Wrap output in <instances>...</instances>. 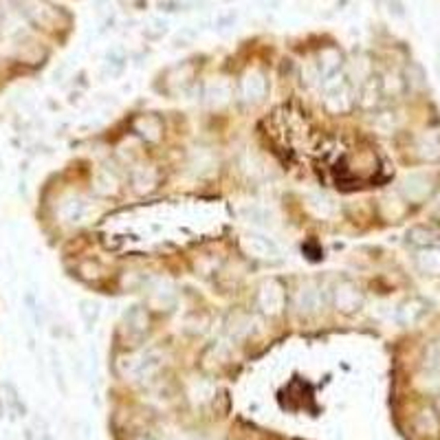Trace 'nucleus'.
<instances>
[{
    "label": "nucleus",
    "mask_w": 440,
    "mask_h": 440,
    "mask_svg": "<svg viewBox=\"0 0 440 440\" xmlns=\"http://www.w3.org/2000/svg\"><path fill=\"white\" fill-rule=\"evenodd\" d=\"M416 267L427 275H440V246H427L416 256Z\"/></svg>",
    "instance_id": "nucleus-13"
},
{
    "label": "nucleus",
    "mask_w": 440,
    "mask_h": 440,
    "mask_svg": "<svg viewBox=\"0 0 440 440\" xmlns=\"http://www.w3.org/2000/svg\"><path fill=\"white\" fill-rule=\"evenodd\" d=\"M5 414V407H3V401H0V416Z\"/></svg>",
    "instance_id": "nucleus-27"
},
{
    "label": "nucleus",
    "mask_w": 440,
    "mask_h": 440,
    "mask_svg": "<svg viewBox=\"0 0 440 440\" xmlns=\"http://www.w3.org/2000/svg\"><path fill=\"white\" fill-rule=\"evenodd\" d=\"M284 286L280 280H267L258 291V308L269 317L280 315L284 308Z\"/></svg>",
    "instance_id": "nucleus-2"
},
{
    "label": "nucleus",
    "mask_w": 440,
    "mask_h": 440,
    "mask_svg": "<svg viewBox=\"0 0 440 440\" xmlns=\"http://www.w3.org/2000/svg\"><path fill=\"white\" fill-rule=\"evenodd\" d=\"M174 301H176V293L168 282H157L152 288H150V304L155 308H159V311L170 308V306H174Z\"/></svg>",
    "instance_id": "nucleus-11"
},
{
    "label": "nucleus",
    "mask_w": 440,
    "mask_h": 440,
    "mask_svg": "<svg viewBox=\"0 0 440 440\" xmlns=\"http://www.w3.org/2000/svg\"><path fill=\"white\" fill-rule=\"evenodd\" d=\"M51 366H53V372H55V381H58L60 385V390L62 394L68 392L66 388V381H64V372H62V366H60V359H58V354H55V350H51Z\"/></svg>",
    "instance_id": "nucleus-24"
},
{
    "label": "nucleus",
    "mask_w": 440,
    "mask_h": 440,
    "mask_svg": "<svg viewBox=\"0 0 440 440\" xmlns=\"http://www.w3.org/2000/svg\"><path fill=\"white\" fill-rule=\"evenodd\" d=\"M339 66H341V53L335 51V49H326L322 51L320 55V66H317V71H320V79H330V77H335L337 71H339Z\"/></svg>",
    "instance_id": "nucleus-14"
},
{
    "label": "nucleus",
    "mask_w": 440,
    "mask_h": 440,
    "mask_svg": "<svg viewBox=\"0 0 440 440\" xmlns=\"http://www.w3.org/2000/svg\"><path fill=\"white\" fill-rule=\"evenodd\" d=\"M231 337L233 339H242V337H246L251 333V320L246 317V315H236V317H233V322H231Z\"/></svg>",
    "instance_id": "nucleus-22"
},
{
    "label": "nucleus",
    "mask_w": 440,
    "mask_h": 440,
    "mask_svg": "<svg viewBox=\"0 0 440 440\" xmlns=\"http://www.w3.org/2000/svg\"><path fill=\"white\" fill-rule=\"evenodd\" d=\"M242 216L249 220V223L260 225V227L271 225V214L267 210H262V207H258V205H251V207H242Z\"/></svg>",
    "instance_id": "nucleus-21"
},
{
    "label": "nucleus",
    "mask_w": 440,
    "mask_h": 440,
    "mask_svg": "<svg viewBox=\"0 0 440 440\" xmlns=\"http://www.w3.org/2000/svg\"><path fill=\"white\" fill-rule=\"evenodd\" d=\"M62 218L68 220V223H84L86 216L91 214V203H86L84 198H68L64 205H62V210H60Z\"/></svg>",
    "instance_id": "nucleus-9"
},
{
    "label": "nucleus",
    "mask_w": 440,
    "mask_h": 440,
    "mask_svg": "<svg viewBox=\"0 0 440 440\" xmlns=\"http://www.w3.org/2000/svg\"><path fill=\"white\" fill-rule=\"evenodd\" d=\"M430 216L440 220V191H436V196L432 198V205H430Z\"/></svg>",
    "instance_id": "nucleus-26"
},
{
    "label": "nucleus",
    "mask_w": 440,
    "mask_h": 440,
    "mask_svg": "<svg viewBox=\"0 0 440 440\" xmlns=\"http://www.w3.org/2000/svg\"><path fill=\"white\" fill-rule=\"evenodd\" d=\"M242 249L249 256L260 258V260H278V256H280V246L275 244L269 236H265V233H258V231L244 233V236H242Z\"/></svg>",
    "instance_id": "nucleus-4"
},
{
    "label": "nucleus",
    "mask_w": 440,
    "mask_h": 440,
    "mask_svg": "<svg viewBox=\"0 0 440 440\" xmlns=\"http://www.w3.org/2000/svg\"><path fill=\"white\" fill-rule=\"evenodd\" d=\"M5 388V392H7V396H5V401L9 403V407L13 409V411H18V416H24V411H26V407H24V403L20 401V394H18V390L13 388L11 383H5L3 385Z\"/></svg>",
    "instance_id": "nucleus-23"
},
{
    "label": "nucleus",
    "mask_w": 440,
    "mask_h": 440,
    "mask_svg": "<svg viewBox=\"0 0 440 440\" xmlns=\"http://www.w3.org/2000/svg\"><path fill=\"white\" fill-rule=\"evenodd\" d=\"M134 130L139 132L146 141H159V136H161V132H163L161 121H159L157 117H152V115H143V117L136 119Z\"/></svg>",
    "instance_id": "nucleus-16"
},
{
    "label": "nucleus",
    "mask_w": 440,
    "mask_h": 440,
    "mask_svg": "<svg viewBox=\"0 0 440 440\" xmlns=\"http://www.w3.org/2000/svg\"><path fill=\"white\" fill-rule=\"evenodd\" d=\"M123 324H126L128 333H132V335H136V337H141V335H146L148 324H150L148 313H146L141 306H130V308L126 311V315H123Z\"/></svg>",
    "instance_id": "nucleus-12"
},
{
    "label": "nucleus",
    "mask_w": 440,
    "mask_h": 440,
    "mask_svg": "<svg viewBox=\"0 0 440 440\" xmlns=\"http://www.w3.org/2000/svg\"><path fill=\"white\" fill-rule=\"evenodd\" d=\"M79 317L86 324V333H91V330L95 328V324H97V320H100V304L97 301L81 299L79 301Z\"/></svg>",
    "instance_id": "nucleus-17"
},
{
    "label": "nucleus",
    "mask_w": 440,
    "mask_h": 440,
    "mask_svg": "<svg viewBox=\"0 0 440 440\" xmlns=\"http://www.w3.org/2000/svg\"><path fill=\"white\" fill-rule=\"evenodd\" d=\"M324 91H326V106L333 110V113H348L352 108L354 97L346 79L330 77L324 81Z\"/></svg>",
    "instance_id": "nucleus-1"
},
{
    "label": "nucleus",
    "mask_w": 440,
    "mask_h": 440,
    "mask_svg": "<svg viewBox=\"0 0 440 440\" xmlns=\"http://www.w3.org/2000/svg\"><path fill=\"white\" fill-rule=\"evenodd\" d=\"M320 299H322V291L315 282H304L299 286L297 297H295V306L299 311V315H313L320 308Z\"/></svg>",
    "instance_id": "nucleus-6"
},
{
    "label": "nucleus",
    "mask_w": 440,
    "mask_h": 440,
    "mask_svg": "<svg viewBox=\"0 0 440 440\" xmlns=\"http://www.w3.org/2000/svg\"><path fill=\"white\" fill-rule=\"evenodd\" d=\"M401 189H403V194H405L407 201L418 203L423 198H427V194L432 191V178L427 174H418V172L409 174V176L403 178Z\"/></svg>",
    "instance_id": "nucleus-5"
},
{
    "label": "nucleus",
    "mask_w": 440,
    "mask_h": 440,
    "mask_svg": "<svg viewBox=\"0 0 440 440\" xmlns=\"http://www.w3.org/2000/svg\"><path fill=\"white\" fill-rule=\"evenodd\" d=\"M333 295H335V306H337V311L343 313V315H350L354 311H359L361 304H363L361 288L356 286L352 280H341V282H337Z\"/></svg>",
    "instance_id": "nucleus-3"
},
{
    "label": "nucleus",
    "mask_w": 440,
    "mask_h": 440,
    "mask_svg": "<svg viewBox=\"0 0 440 440\" xmlns=\"http://www.w3.org/2000/svg\"><path fill=\"white\" fill-rule=\"evenodd\" d=\"M383 95V84L377 79V77H368L361 81V88H359V102L361 106L370 108L375 106L379 102V97Z\"/></svg>",
    "instance_id": "nucleus-15"
},
{
    "label": "nucleus",
    "mask_w": 440,
    "mask_h": 440,
    "mask_svg": "<svg viewBox=\"0 0 440 440\" xmlns=\"http://www.w3.org/2000/svg\"><path fill=\"white\" fill-rule=\"evenodd\" d=\"M407 242L418 246V249H427L440 242V231L434 225H416L407 231Z\"/></svg>",
    "instance_id": "nucleus-8"
},
{
    "label": "nucleus",
    "mask_w": 440,
    "mask_h": 440,
    "mask_svg": "<svg viewBox=\"0 0 440 440\" xmlns=\"http://www.w3.org/2000/svg\"><path fill=\"white\" fill-rule=\"evenodd\" d=\"M311 205L313 207H317V214H322V216H328V214H333V205H330V201L328 198H324V196H311Z\"/></svg>",
    "instance_id": "nucleus-25"
},
{
    "label": "nucleus",
    "mask_w": 440,
    "mask_h": 440,
    "mask_svg": "<svg viewBox=\"0 0 440 440\" xmlns=\"http://www.w3.org/2000/svg\"><path fill=\"white\" fill-rule=\"evenodd\" d=\"M240 91H242V97L246 102H260L267 95V79H265V75L260 71H249L242 79Z\"/></svg>",
    "instance_id": "nucleus-7"
},
{
    "label": "nucleus",
    "mask_w": 440,
    "mask_h": 440,
    "mask_svg": "<svg viewBox=\"0 0 440 440\" xmlns=\"http://www.w3.org/2000/svg\"><path fill=\"white\" fill-rule=\"evenodd\" d=\"M132 185L136 191H148V189H152L155 185V172L152 170H146V168H136L132 172Z\"/></svg>",
    "instance_id": "nucleus-20"
},
{
    "label": "nucleus",
    "mask_w": 440,
    "mask_h": 440,
    "mask_svg": "<svg viewBox=\"0 0 440 440\" xmlns=\"http://www.w3.org/2000/svg\"><path fill=\"white\" fill-rule=\"evenodd\" d=\"M418 152H421L423 159H427V161L440 159V139L434 134L423 136V139L418 141Z\"/></svg>",
    "instance_id": "nucleus-19"
},
{
    "label": "nucleus",
    "mask_w": 440,
    "mask_h": 440,
    "mask_svg": "<svg viewBox=\"0 0 440 440\" xmlns=\"http://www.w3.org/2000/svg\"><path fill=\"white\" fill-rule=\"evenodd\" d=\"M425 313H427V308H425V301L411 297V299L403 301L401 308H398V322H401L403 326H414Z\"/></svg>",
    "instance_id": "nucleus-10"
},
{
    "label": "nucleus",
    "mask_w": 440,
    "mask_h": 440,
    "mask_svg": "<svg viewBox=\"0 0 440 440\" xmlns=\"http://www.w3.org/2000/svg\"><path fill=\"white\" fill-rule=\"evenodd\" d=\"M115 189H117V178L110 174V170H100L95 174V191H97V194L108 196L113 194Z\"/></svg>",
    "instance_id": "nucleus-18"
}]
</instances>
